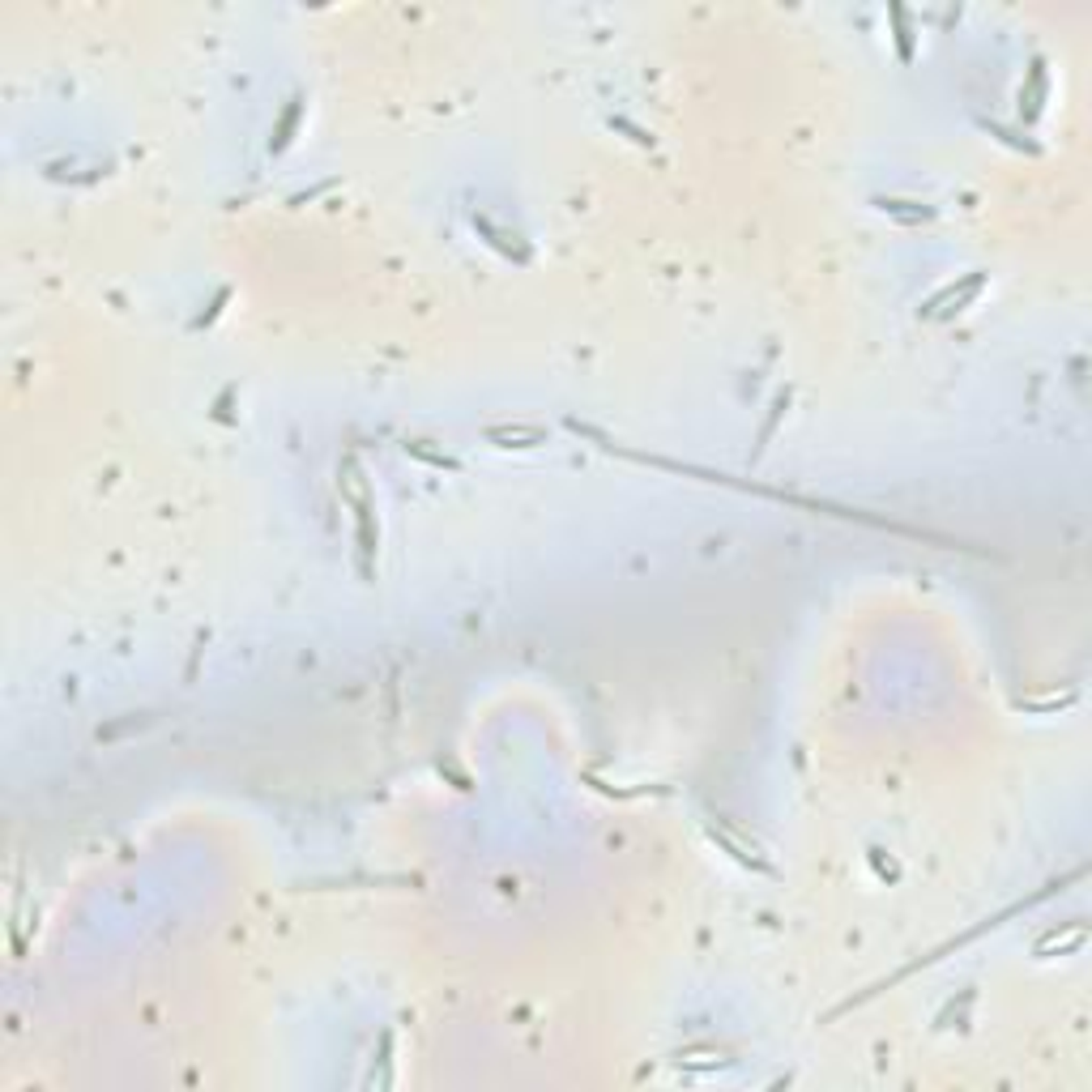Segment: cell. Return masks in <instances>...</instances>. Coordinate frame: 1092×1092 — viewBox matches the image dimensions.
Listing matches in <instances>:
<instances>
[{
  "label": "cell",
  "instance_id": "8",
  "mask_svg": "<svg viewBox=\"0 0 1092 1092\" xmlns=\"http://www.w3.org/2000/svg\"><path fill=\"white\" fill-rule=\"evenodd\" d=\"M896 22V47H900V60H913V34H909V13L905 9H892Z\"/></svg>",
  "mask_w": 1092,
  "mask_h": 1092
},
{
  "label": "cell",
  "instance_id": "2",
  "mask_svg": "<svg viewBox=\"0 0 1092 1092\" xmlns=\"http://www.w3.org/2000/svg\"><path fill=\"white\" fill-rule=\"evenodd\" d=\"M982 282H986V273L977 269V273H969V278H964L960 286H943V291H939L934 299H926L922 316H939V321H943V316H952V312H964V303H969V299L982 291Z\"/></svg>",
  "mask_w": 1092,
  "mask_h": 1092
},
{
  "label": "cell",
  "instance_id": "4",
  "mask_svg": "<svg viewBox=\"0 0 1092 1092\" xmlns=\"http://www.w3.org/2000/svg\"><path fill=\"white\" fill-rule=\"evenodd\" d=\"M487 440L499 448H538L546 444V431L533 423H517V427H487Z\"/></svg>",
  "mask_w": 1092,
  "mask_h": 1092
},
{
  "label": "cell",
  "instance_id": "5",
  "mask_svg": "<svg viewBox=\"0 0 1092 1092\" xmlns=\"http://www.w3.org/2000/svg\"><path fill=\"white\" fill-rule=\"evenodd\" d=\"M1028 77H1032V86H1028V90H1020V111H1025V120H1032V116L1041 111V99H1046V65L1037 60Z\"/></svg>",
  "mask_w": 1092,
  "mask_h": 1092
},
{
  "label": "cell",
  "instance_id": "7",
  "mask_svg": "<svg viewBox=\"0 0 1092 1092\" xmlns=\"http://www.w3.org/2000/svg\"><path fill=\"white\" fill-rule=\"evenodd\" d=\"M299 111H303V107H299V99H295L291 107H286L282 124L273 129V141H269V150H273V154H278V150H286V141H291V133H295V124H299Z\"/></svg>",
  "mask_w": 1092,
  "mask_h": 1092
},
{
  "label": "cell",
  "instance_id": "3",
  "mask_svg": "<svg viewBox=\"0 0 1092 1092\" xmlns=\"http://www.w3.org/2000/svg\"><path fill=\"white\" fill-rule=\"evenodd\" d=\"M708 836H713L717 845H726V849H729V854H734L738 862H743V866L768 870V862L760 858V849H756V845H747V841H743V836H738V832H734L726 820H708Z\"/></svg>",
  "mask_w": 1092,
  "mask_h": 1092
},
{
  "label": "cell",
  "instance_id": "1",
  "mask_svg": "<svg viewBox=\"0 0 1092 1092\" xmlns=\"http://www.w3.org/2000/svg\"><path fill=\"white\" fill-rule=\"evenodd\" d=\"M342 496L355 508V542H359V572L371 576V560H376V530H371V496H367V478L355 457H346L337 469Z\"/></svg>",
  "mask_w": 1092,
  "mask_h": 1092
},
{
  "label": "cell",
  "instance_id": "9",
  "mask_svg": "<svg viewBox=\"0 0 1092 1092\" xmlns=\"http://www.w3.org/2000/svg\"><path fill=\"white\" fill-rule=\"evenodd\" d=\"M674 1067H700V1071H717L726 1059H700V1054H674Z\"/></svg>",
  "mask_w": 1092,
  "mask_h": 1092
},
{
  "label": "cell",
  "instance_id": "6",
  "mask_svg": "<svg viewBox=\"0 0 1092 1092\" xmlns=\"http://www.w3.org/2000/svg\"><path fill=\"white\" fill-rule=\"evenodd\" d=\"M879 209H884V214H896L900 222H926L930 218V209H922L918 201H888L884 197L879 201Z\"/></svg>",
  "mask_w": 1092,
  "mask_h": 1092
}]
</instances>
